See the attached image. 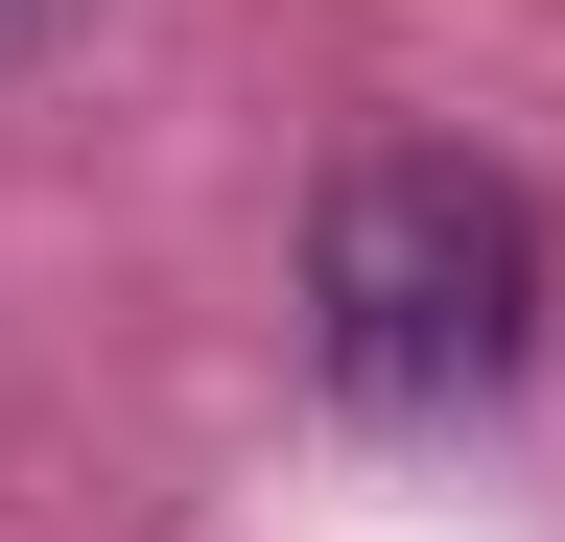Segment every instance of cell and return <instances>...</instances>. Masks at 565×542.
Wrapping results in <instances>:
<instances>
[{
    "instance_id": "obj_1",
    "label": "cell",
    "mask_w": 565,
    "mask_h": 542,
    "mask_svg": "<svg viewBox=\"0 0 565 542\" xmlns=\"http://www.w3.org/2000/svg\"><path fill=\"white\" fill-rule=\"evenodd\" d=\"M519 330H542V213H519L471 142L330 166V213H307V354H330V401L471 425V401L519 378Z\"/></svg>"
},
{
    "instance_id": "obj_2",
    "label": "cell",
    "mask_w": 565,
    "mask_h": 542,
    "mask_svg": "<svg viewBox=\"0 0 565 542\" xmlns=\"http://www.w3.org/2000/svg\"><path fill=\"white\" fill-rule=\"evenodd\" d=\"M24 24H47V0H0V47H24Z\"/></svg>"
}]
</instances>
